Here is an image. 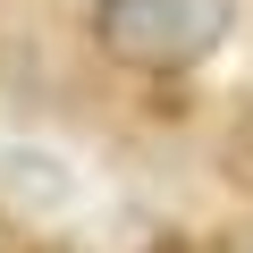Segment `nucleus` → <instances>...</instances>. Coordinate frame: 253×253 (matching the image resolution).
<instances>
[{
  "label": "nucleus",
  "mask_w": 253,
  "mask_h": 253,
  "mask_svg": "<svg viewBox=\"0 0 253 253\" xmlns=\"http://www.w3.org/2000/svg\"><path fill=\"white\" fill-rule=\"evenodd\" d=\"M228 177L253 194V93L236 101V118H228Z\"/></svg>",
  "instance_id": "obj_2"
},
{
  "label": "nucleus",
  "mask_w": 253,
  "mask_h": 253,
  "mask_svg": "<svg viewBox=\"0 0 253 253\" xmlns=\"http://www.w3.org/2000/svg\"><path fill=\"white\" fill-rule=\"evenodd\" d=\"M228 26H236V0H93V42L144 76L211 59Z\"/></svg>",
  "instance_id": "obj_1"
}]
</instances>
